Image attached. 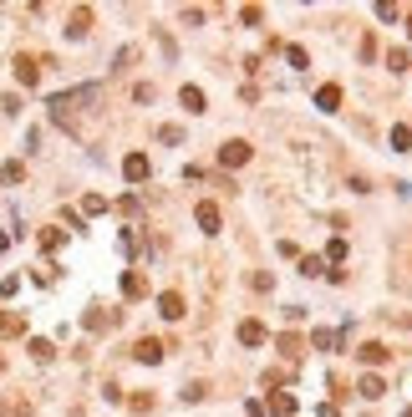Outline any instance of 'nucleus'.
Returning <instances> with one entry per match:
<instances>
[{"label": "nucleus", "instance_id": "obj_1", "mask_svg": "<svg viewBox=\"0 0 412 417\" xmlns=\"http://www.w3.org/2000/svg\"><path fill=\"white\" fill-rule=\"evenodd\" d=\"M97 97H102L97 82L76 87V92H56V97H51V117H56V122H72V112H76V107H92Z\"/></svg>", "mask_w": 412, "mask_h": 417}, {"label": "nucleus", "instance_id": "obj_2", "mask_svg": "<svg viewBox=\"0 0 412 417\" xmlns=\"http://www.w3.org/2000/svg\"><path fill=\"white\" fill-rule=\"evenodd\" d=\"M239 163H250V142H244V138H229L224 148H219V168H239Z\"/></svg>", "mask_w": 412, "mask_h": 417}, {"label": "nucleus", "instance_id": "obj_3", "mask_svg": "<svg viewBox=\"0 0 412 417\" xmlns=\"http://www.w3.org/2000/svg\"><path fill=\"white\" fill-rule=\"evenodd\" d=\"M295 407H301L295 392H270V397H265V412H270V417H295Z\"/></svg>", "mask_w": 412, "mask_h": 417}, {"label": "nucleus", "instance_id": "obj_4", "mask_svg": "<svg viewBox=\"0 0 412 417\" xmlns=\"http://www.w3.org/2000/svg\"><path fill=\"white\" fill-rule=\"evenodd\" d=\"M122 178H127V184H143V178H148V153H127V158H122Z\"/></svg>", "mask_w": 412, "mask_h": 417}, {"label": "nucleus", "instance_id": "obj_5", "mask_svg": "<svg viewBox=\"0 0 412 417\" xmlns=\"http://www.w3.org/2000/svg\"><path fill=\"white\" fill-rule=\"evenodd\" d=\"M118 321H122V310H102V306L87 310V331H112Z\"/></svg>", "mask_w": 412, "mask_h": 417}, {"label": "nucleus", "instance_id": "obj_6", "mask_svg": "<svg viewBox=\"0 0 412 417\" xmlns=\"http://www.w3.org/2000/svg\"><path fill=\"white\" fill-rule=\"evenodd\" d=\"M16 82L36 87V82H41V61H36V56H16Z\"/></svg>", "mask_w": 412, "mask_h": 417}, {"label": "nucleus", "instance_id": "obj_7", "mask_svg": "<svg viewBox=\"0 0 412 417\" xmlns=\"http://www.w3.org/2000/svg\"><path fill=\"white\" fill-rule=\"evenodd\" d=\"M194 219H199V229H204V234H219V224H224L219 204H199V208H194Z\"/></svg>", "mask_w": 412, "mask_h": 417}, {"label": "nucleus", "instance_id": "obj_8", "mask_svg": "<svg viewBox=\"0 0 412 417\" xmlns=\"http://www.w3.org/2000/svg\"><path fill=\"white\" fill-rule=\"evenodd\" d=\"M158 316H163V321H178V316H184V295H178V290H163V295H158Z\"/></svg>", "mask_w": 412, "mask_h": 417}, {"label": "nucleus", "instance_id": "obj_9", "mask_svg": "<svg viewBox=\"0 0 412 417\" xmlns=\"http://www.w3.org/2000/svg\"><path fill=\"white\" fill-rule=\"evenodd\" d=\"M133 356L143 361V367H153V361H163V341H153V336H143V341L133 346Z\"/></svg>", "mask_w": 412, "mask_h": 417}, {"label": "nucleus", "instance_id": "obj_10", "mask_svg": "<svg viewBox=\"0 0 412 417\" xmlns=\"http://www.w3.org/2000/svg\"><path fill=\"white\" fill-rule=\"evenodd\" d=\"M239 341H244V346H265V341H270V331H265L260 321H239Z\"/></svg>", "mask_w": 412, "mask_h": 417}, {"label": "nucleus", "instance_id": "obj_11", "mask_svg": "<svg viewBox=\"0 0 412 417\" xmlns=\"http://www.w3.org/2000/svg\"><path fill=\"white\" fill-rule=\"evenodd\" d=\"M382 392H387V382H382V376H377V372H367V376H362V382H356V397H367V402H377Z\"/></svg>", "mask_w": 412, "mask_h": 417}, {"label": "nucleus", "instance_id": "obj_12", "mask_svg": "<svg viewBox=\"0 0 412 417\" xmlns=\"http://www.w3.org/2000/svg\"><path fill=\"white\" fill-rule=\"evenodd\" d=\"M356 356H362V361H367V367H382V361H387V356H392V351H387V346H382V341H362V346H356Z\"/></svg>", "mask_w": 412, "mask_h": 417}, {"label": "nucleus", "instance_id": "obj_13", "mask_svg": "<svg viewBox=\"0 0 412 417\" xmlns=\"http://www.w3.org/2000/svg\"><path fill=\"white\" fill-rule=\"evenodd\" d=\"M275 346L285 351V361H290V367H295V361H301V351H305V336H295V331H285V336H280Z\"/></svg>", "mask_w": 412, "mask_h": 417}, {"label": "nucleus", "instance_id": "obj_14", "mask_svg": "<svg viewBox=\"0 0 412 417\" xmlns=\"http://www.w3.org/2000/svg\"><path fill=\"white\" fill-rule=\"evenodd\" d=\"M122 295H127V301H143V295H148V280L138 275V270H127V275H122Z\"/></svg>", "mask_w": 412, "mask_h": 417}, {"label": "nucleus", "instance_id": "obj_15", "mask_svg": "<svg viewBox=\"0 0 412 417\" xmlns=\"http://www.w3.org/2000/svg\"><path fill=\"white\" fill-rule=\"evenodd\" d=\"M316 107H321V112H336V107H341V87H336V82H326V87L316 92Z\"/></svg>", "mask_w": 412, "mask_h": 417}, {"label": "nucleus", "instance_id": "obj_16", "mask_svg": "<svg viewBox=\"0 0 412 417\" xmlns=\"http://www.w3.org/2000/svg\"><path fill=\"white\" fill-rule=\"evenodd\" d=\"M87 31H92V10L76 6V10H72V21H67V36H87Z\"/></svg>", "mask_w": 412, "mask_h": 417}, {"label": "nucleus", "instance_id": "obj_17", "mask_svg": "<svg viewBox=\"0 0 412 417\" xmlns=\"http://www.w3.org/2000/svg\"><path fill=\"white\" fill-rule=\"evenodd\" d=\"M0 336H25V316L21 310H0Z\"/></svg>", "mask_w": 412, "mask_h": 417}, {"label": "nucleus", "instance_id": "obj_18", "mask_svg": "<svg viewBox=\"0 0 412 417\" xmlns=\"http://www.w3.org/2000/svg\"><path fill=\"white\" fill-rule=\"evenodd\" d=\"M336 341H341L336 331H311V341H305V346H316V351H336Z\"/></svg>", "mask_w": 412, "mask_h": 417}, {"label": "nucleus", "instance_id": "obj_19", "mask_svg": "<svg viewBox=\"0 0 412 417\" xmlns=\"http://www.w3.org/2000/svg\"><path fill=\"white\" fill-rule=\"evenodd\" d=\"M178 102H184V112H204V92H199V87H184Z\"/></svg>", "mask_w": 412, "mask_h": 417}, {"label": "nucleus", "instance_id": "obj_20", "mask_svg": "<svg viewBox=\"0 0 412 417\" xmlns=\"http://www.w3.org/2000/svg\"><path fill=\"white\" fill-rule=\"evenodd\" d=\"M285 61H290L295 72H305V67H311V56H305V46H285Z\"/></svg>", "mask_w": 412, "mask_h": 417}, {"label": "nucleus", "instance_id": "obj_21", "mask_svg": "<svg viewBox=\"0 0 412 417\" xmlns=\"http://www.w3.org/2000/svg\"><path fill=\"white\" fill-rule=\"evenodd\" d=\"M412 148V127H392V153H407Z\"/></svg>", "mask_w": 412, "mask_h": 417}, {"label": "nucleus", "instance_id": "obj_22", "mask_svg": "<svg viewBox=\"0 0 412 417\" xmlns=\"http://www.w3.org/2000/svg\"><path fill=\"white\" fill-rule=\"evenodd\" d=\"M41 250H46V255H56V250H61V229H51V224L41 229Z\"/></svg>", "mask_w": 412, "mask_h": 417}, {"label": "nucleus", "instance_id": "obj_23", "mask_svg": "<svg viewBox=\"0 0 412 417\" xmlns=\"http://www.w3.org/2000/svg\"><path fill=\"white\" fill-rule=\"evenodd\" d=\"M0 178H6V184H21V178H25V163H6V168H0Z\"/></svg>", "mask_w": 412, "mask_h": 417}, {"label": "nucleus", "instance_id": "obj_24", "mask_svg": "<svg viewBox=\"0 0 412 417\" xmlns=\"http://www.w3.org/2000/svg\"><path fill=\"white\" fill-rule=\"evenodd\" d=\"M102 208H107V199H102V193H87V199H82V214H102Z\"/></svg>", "mask_w": 412, "mask_h": 417}, {"label": "nucleus", "instance_id": "obj_25", "mask_svg": "<svg viewBox=\"0 0 412 417\" xmlns=\"http://www.w3.org/2000/svg\"><path fill=\"white\" fill-rule=\"evenodd\" d=\"M31 356H36V361H51L56 351H51V341H41V336H36V341H31Z\"/></svg>", "mask_w": 412, "mask_h": 417}, {"label": "nucleus", "instance_id": "obj_26", "mask_svg": "<svg viewBox=\"0 0 412 417\" xmlns=\"http://www.w3.org/2000/svg\"><path fill=\"white\" fill-rule=\"evenodd\" d=\"M326 259H331V265H341V259H346V239H331L326 244Z\"/></svg>", "mask_w": 412, "mask_h": 417}, {"label": "nucleus", "instance_id": "obj_27", "mask_svg": "<svg viewBox=\"0 0 412 417\" xmlns=\"http://www.w3.org/2000/svg\"><path fill=\"white\" fill-rule=\"evenodd\" d=\"M239 21H244V25H260V21H265V10H260V6H244V10H239Z\"/></svg>", "mask_w": 412, "mask_h": 417}, {"label": "nucleus", "instance_id": "obj_28", "mask_svg": "<svg viewBox=\"0 0 412 417\" xmlns=\"http://www.w3.org/2000/svg\"><path fill=\"white\" fill-rule=\"evenodd\" d=\"M387 67H392V72H407V67H412L407 51H387Z\"/></svg>", "mask_w": 412, "mask_h": 417}, {"label": "nucleus", "instance_id": "obj_29", "mask_svg": "<svg viewBox=\"0 0 412 417\" xmlns=\"http://www.w3.org/2000/svg\"><path fill=\"white\" fill-rule=\"evenodd\" d=\"M301 275H321V255H301Z\"/></svg>", "mask_w": 412, "mask_h": 417}, {"label": "nucleus", "instance_id": "obj_30", "mask_svg": "<svg viewBox=\"0 0 412 417\" xmlns=\"http://www.w3.org/2000/svg\"><path fill=\"white\" fill-rule=\"evenodd\" d=\"M280 382H290V367H275V372H265V387H280Z\"/></svg>", "mask_w": 412, "mask_h": 417}, {"label": "nucleus", "instance_id": "obj_31", "mask_svg": "<svg viewBox=\"0 0 412 417\" xmlns=\"http://www.w3.org/2000/svg\"><path fill=\"white\" fill-rule=\"evenodd\" d=\"M127 407H133V412H153V392H138L133 402H127Z\"/></svg>", "mask_w": 412, "mask_h": 417}, {"label": "nucleus", "instance_id": "obj_32", "mask_svg": "<svg viewBox=\"0 0 412 417\" xmlns=\"http://www.w3.org/2000/svg\"><path fill=\"white\" fill-rule=\"evenodd\" d=\"M178 397H184V402H204V382H188V387H184Z\"/></svg>", "mask_w": 412, "mask_h": 417}, {"label": "nucleus", "instance_id": "obj_33", "mask_svg": "<svg viewBox=\"0 0 412 417\" xmlns=\"http://www.w3.org/2000/svg\"><path fill=\"white\" fill-rule=\"evenodd\" d=\"M133 102H153V82H138L133 87Z\"/></svg>", "mask_w": 412, "mask_h": 417}, {"label": "nucleus", "instance_id": "obj_34", "mask_svg": "<svg viewBox=\"0 0 412 417\" xmlns=\"http://www.w3.org/2000/svg\"><path fill=\"white\" fill-rule=\"evenodd\" d=\"M316 417H336V407H331V402H321V407H316Z\"/></svg>", "mask_w": 412, "mask_h": 417}, {"label": "nucleus", "instance_id": "obj_35", "mask_svg": "<svg viewBox=\"0 0 412 417\" xmlns=\"http://www.w3.org/2000/svg\"><path fill=\"white\" fill-rule=\"evenodd\" d=\"M6 250H10V234H6V229H0V255H6Z\"/></svg>", "mask_w": 412, "mask_h": 417}, {"label": "nucleus", "instance_id": "obj_36", "mask_svg": "<svg viewBox=\"0 0 412 417\" xmlns=\"http://www.w3.org/2000/svg\"><path fill=\"white\" fill-rule=\"evenodd\" d=\"M402 417H412V407H402Z\"/></svg>", "mask_w": 412, "mask_h": 417}, {"label": "nucleus", "instance_id": "obj_37", "mask_svg": "<svg viewBox=\"0 0 412 417\" xmlns=\"http://www.w3.org/2000/svg\"><path fill=\"white\" fill-rule=\"evenodd\" d=\"M0 372H6V356H0Z\"/></svg>", "mask_w": 412, "mask_h": 417}, {"label": "nucleus", "instance_id": "obj_38", "mask_svg": "<svg viewBox=\"0 0 412 417\" xmlns=\"http://www.w3.org/2000/svg\"><path fill=\"white\" fill-rule=\"evenodd\" d=\"M407 31H412V16H407Z\"/></svg>", "mask_w": 412, "mask_h": 417}]
</instances>
